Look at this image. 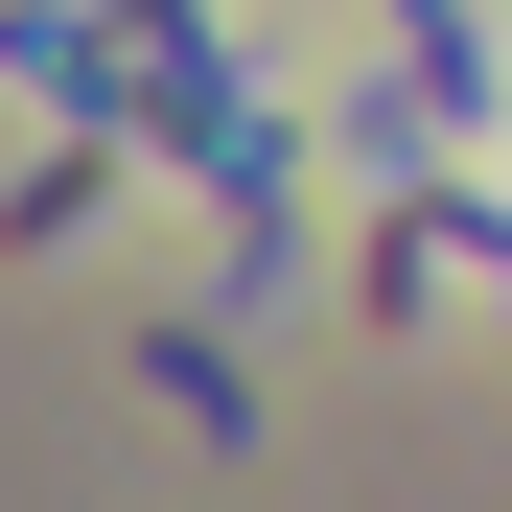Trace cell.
Returning a JSON list of instances; mask_svg holds the SVG:
<instances>
[{"label": "cell", "instance_id": "obj_4", "mask_svg": "<svg viewBox=\"0 0 512 512\" xmlns=\"http://www.w3.org/2000/svg\"><path fill=\"white\" fill-rule=\"evenodd\" d=\"M396 24H419V117H466L489 94V24H466V0H396Z\"/></svg>", "mask_w": 512, "mask_h": 512}, {"label": "cell", "instance_id": "obj_2", "mask_svg": "<svg viewBox=\"0 0 512 512\" xmlns=\"http://www.w3.org/2000/svg\"><path fill=\"white\" fill-rule=\"evenodd\" d=\"M117 163H140V117H70L24 187H0V233H94V210H117Z\"/></svg>", "mask_w": 512, "mask_h": 512}, {"label": "cell", "instance_id": "obj_1", "mask_svg": "<svg viewBox=\"0 0 512 512\" xmlns=\"http://www.w3.org/2000/svg\"><path fill=\"white\" fill-rule=\"evenodd\" d=\"M117 117H140V163H233L256 117H233V70H210V24H163L140 70H117Z\"/></svg>", "mask_w": 512, "mask_h": 512}, {"label": "cell", "instance_id": "obj_3", "mask_svg": "<svg viewBox=\"0 0 512 512\" xmlns=\"http://www.w3.org/2000/svg\"><path fill=\"white\" fill-rule=\"evenodd\" d=\"M140 396H187V443H256V373H233V326H140Z\"/></svg>", "mask_w": 512, "mask_h": 512}]
</instances>
